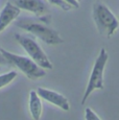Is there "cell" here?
Returning a JSON list of instances; mask_svg holds the SVG:
<instances>
[{"mask_svg":"<svg viewBox=\"0 0 119 120\" xmlns=\"http://www.w3.org/2000/svg\"><path fill=\"white\" fill-rule=\"evenodd\" d=\"M42 22L33 21L30 19H21L17 21V26L20 28L24 29V30L28 31V33L33 34L37 38H39L41 41L44 43L49 44V45H58L64 42V40L61 38L58 31L54 29L50 28L47 26V18L43 17L41 18Z\"/></svg>","mask_w":119,"mask_h":120,"instance_id":"cell-1","label":"cell"},{"mask_svg":"<svg viewBox=\"0 0 119 120\" xmlns=\"http://www.w3.org/2000/svg\"><path fill=\"white\" fill-rule=\"evenodd\" d=\"M93 20L100 36L110 38L119 26V21L106 4L96 2L93 4Z\"/></svg>","mask_w":119,"mask_h":120,"instance_id":"cell-2","label":"cell"},{"mask_svg":"<svg viewBox=\"0 0 119 120\" xmlns=\"http://www.w3.org/2000/svg\"><path fill=\"white\" fill-rule=\"evenodd\" d=\"M0 52L6 60L7 64L17 67L20 71H22L30 79H38V78H41L46 75L45 69L40 67L30 57L12 53L7 50L2 49V48H0Z\"/></svg>","mask_w":119,"mask_h":120,"instance_id":"cell-3","label":"cell"},{"mask_svg":"<svg viewBox=\"0 0 119 120\" xmlns=\"http://www.w3.org/2000/svg\"><path fill=\"white\" fill-rule=\"evenodd\" d=\"M108 57H109V54H108L106 48L102 47L100 49L97 59L95 60L94 66H93V69L91 71L89 82L87 85V89L85 91L83 100H82L83 105L86 102V100L88 99L90 94L94 90L104 89V67H106L107 62H108Z\"/></svg>","mask_w":119,"mask_h":120,"instance_id":"cell-4","label":"cell"},{"mask_svg":"<svg viewBox=\"0 0 119 120\" xmlns=\"http://www.w3.org/2000/svg\"><path fill=\"white\" fill-rule=\"evenodd\" d=\"M15 39L24 48V50L27 52L29 57L31 60H33L40 67H42L43 69L53 68V66H52L51 62L49 61L46 53L43 51V49L40 47V45L33 39L26 36H22V34H16Z\"/></svg>","mask_w":119,"mask_h":120,"instance_id":"cell-5","label":"cell"},{"mask_svg":"<svg viewBox=\"0 0 119 120\" xmlns=\"http://www.w3.org/2000/svg\"><path fill=\"white\" fill-rule=\"evenodd\" d=\"M37 93L45 101H48V102L56 105L60 109L64 111L70 110V103L68 101V99L64 95H62L61 93H58L56 91H52V90L45 89V88H41V87H39L37 89Z\"/></svg>","mask_w":119,"mask_h":120,"instance_id":"cell-6","label":"cell"},{"mask_svg":"<svg viewBox=\"0 0 119 120\" xmlns=\"http://www.w3.org/2000/svg\"><path fill=\"white\" fill-rule=\"evenodd\" d=\"M16 6L20 10L28 11L37 16H45L47 13V5L43 0H13Z\"/></svg>","mask_w":119,"mask_h":120,"instance_id":"cell-7","label":"cell"},{"mask_svg":"<svg viewBox=\"0 0 119 120\" xmlns=\"http://www.w3.org/2000/svg\"><path fill=\"white\" fill-rule=\"evenodd\" d=\"M20 11L21 10L12 2H6L0 13V33L3 31L14 20H16V18L20 15Z\"/></svg>","mask_w":119,"mask_h":120,"instance_id":"cell-8","label":"cell"},{"mask_svg":"<svg viewBox=\"0 0 119 120\" xmlns=\"http://www.w3.org/2000/svg\"><path fill=\"white\" fill-rule=\"evenodd\" d=\"M29 111L33 120H40L42 115V102L41 97L37 91H30L29 93Z\"/></svg>","mask_w":119,"mask_h":120,"instance_id":"cell-9","label":"cell"},{"mask_svg":"<svg viewBox=\"0 0 119 120\" xmlns=\"http://www.w3.org/2000/svg\"><path fill=\"white\" fill-rule=\"evenodd\" d=\"M17 75H18V73L16 71H10L7 73H4V74L0 75V89L7 86L10 82H12L17 77Z\"/></svg>","mask_w":119,"mask_h":120,"instance_id":"cell-10","label":"cell"},{"mask_svg":"<svg viewBox=\"0 0 119 120\" xmlns=\"http://www.w3.org/2000/svg\"><path fill=\"white\" fill-rule=\"evenodd\" d=\"M48 1L51 4H54V5L61 8L62 10H64V11H69L72 8V6L70 5V4H68L67 2H65L64 0H48Z\"/></svg>","mask_w":119,"mask_h":120,"instance_id":"cell-11","label":"cell"},{"mask_svg":"<svg viewBox=\"0 0 119 120\" xmlns=\"http://www.w3.org/2000/svg\"><path fill=\"white\" fill-rule=\"evenodd\" d=\"M85 119L86 120H101L91 108H86L85 109Z\"/></svg>","mask_w":119,"mask_h":120,"instance_id":"cell-12","label":"cell"},{"mask_svg":"<svg viewBox=\"0 0 119 120\" xmlns=\"http://www.w3.org/2000/svg\"><path fill=\"white\" fill-rule=\"evenodd\" d=\"M64 1L67 2L68 4H70V5H71L72 8H79V2H78V0H64Z\"/></svg>","mask_w":119,"mask_h":120,"instance_id":"cell-13","label":"cell"},{"mask_svg":"<svg viewBox=\"0 0 119 120\" xmlns=\"http://www.w3.org/2000/svg\"><path fill=\"white\" fill-rule=\"evenodd\" d=\"M4 64H7V62H6V60L4 59V56L0 52V65H4Z\"/></svg>","mask_w":119,"mask_h":120,"instance_id":"cell-14","label":"cell"}]
</instances>
